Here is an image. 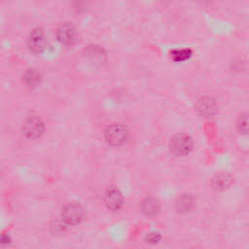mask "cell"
I'll return each mask as SVG.
<instances>
[{"label": "cell", "mask_w": 249, "mask_h": 249, "mask_svg": "<svg viewBox=\"0 0 249 249\" xmlns=\"http://www.w3.org/2000/svg\"><path fill=\"white\" fill-rule=\"evenodd\" d=\"M160 239V235L159 232H149L146 235V241L149 243H157Z\"/></svg>", "instance_id": "obj_16"}, {"label": "cell", "mask_w": 249, "mask_h": 249, "mask_svg": "<svg viewBox=\"0 0 249 249\" xmlns=\"http://www.w3.org/2000/svg\"><path fill=\"white\" fill-rule=\"evenodd\" d=\"M22 131L26 137L31 139L39 138L45 131V124L38 117H29L25 120L22 125Z\"/></svg>", "instance_id": "obj_4"}, {"label": "cell", "mask_w": 249, "mask_h": 249, "mask_svg": "<svg viewBox=\"0 0 249 249\" xmlns=\"http://www.w3.org/2000/svg\"><path fill=\"white\" fill-rule=\"evenodd\" d=\"M106 207L111 211L119 210L124 202L122 193L116 187H110L107 189L104 196Z\"/></svg>", "instance_id": "obj_7"}, {"label": "cell", "mask_w": 249, "mask_h": 249, "mask_svg": "<svg viewBox=\"0 0 249 249\" xmlns=\"http://www.w3.org/2000/svg\"><path fill=\"white\" fill-rule=\"evenodd\" d=\"M196 110L199 113V115L209 118L213 116L217 111V103L214 98L211 96H203L200 97L196 102Z\"/></svg>", "instance_id": "obj_8"}, {"label": "cell", "mask_w": 249, "mask_h": 249, "mask_svg": "<svg viewBox=\"0 0 249 249\" xmlns=\"http://www.w3.org/2000/svg\"><path fill=\"white\" fill-rule=\"evenodd\" d=\"M232 182V177L228 173L217 174L212 180V186L215 190L222 191L231 186Z\"/></svg>", "instance_id": "obj_11"}, {"label": "cell", "mask_w": 249, "mask_h": 249, "mask_svg": "<svg viewBox=\"0 0 249 249\" xmlns=\"http://www.w3.org/2000/svg\"><path fill=\"white\" fill-rule=\"evenodd\" d=\"M196 200L194 196L190 194H183L178 196L175 202V208L179 213H187L193 210L195 207Z\"/></svg>", "instance_id": "obj_9"}, {"label": "cell", "mask_w": 249, "mask_h": 249, "mask_svg": "<svg viewBox=\"0 0 249 249\" xmlns=\"http://www.w3.org/2000/svg\"><path fill=\"white\" fill-rule=\"evenodd\" d=\"M170 151L178 157H184L190 154L193 149V139L185 133L174 135L170 140Z\"/></svg>", "instance_id": "obj_2"}, {"label": "cell", "mask_w": 249, "mask_h": 249, "mask_svg": "<svg viewBox=\"0 0 249 249\" xmlns=\"http://www.w3.org/2000/svg\"><path fill=\"white\" fill-rule=\"evenodd\" d=\"M161 3H163V4H165V3H169L170 1H172V0H160Z\"/></svg>", "instance_id": "obj_18"}, {"label": "cell", "mask_w": 249, "mask_h": 249, "mask_svg": "<svg viewBox=\"0 0 249 249\" xmlns=\"http://www.w3.org/2000/svg\"><path fill=\"white\" fill-rule=\"evenodd\" d=\"M201 6H204V7H207V8H210V7H213L216 5L217 3V0H196Z\"/></svg>", "instance_id": "obj_17"}, {"label": "cell", "mask_w": 249, "mask_h": 249, "mask_svg": "<svg viewBox=\"0 0 249 249\" xmlns=\"http://www.w3.org/2000/svg\"><path fill=\"white\" fill-rule=\"evenodd\" d=\"M23 81L29 88L37 87L41 82V74L37 69H27L23 74Z\"/></svg>", "instance_id": "obj_12"}, {"label": "cell", "mask_w": 249, "mask_h": 249, "mask_svg": "<svg viewBox=\"0 0 249 249\" xmlns=\"http://www.w3.org/2000/svg\"><path fill=\"white\" fill-rule=\"evenodd\" d=\"M70 2L72 9H74L76 12H80L88 8L89 0H71Z\"/></svg>", "instance_id": "obj_15"}, {"label": "cell", "mask_w": 249, "mask_h": 249, "mask_svg": "<svg viewBox=\"0 0 249 249\" xmlns=\"http://www.w3.org/2000/svg\"><path fill=\"white\" fill-rule=\"evenodd\" d=\"M237 129L245 134H249V113H243L236 120Z\"/></svg>", "instance_id": "obj_13"}, {"label": "cell", "mask_w": 249, "mask_h": 249, "mask_svg": "<svg viewBox=\"0 0 249 249\" xmlns=\"http://www.w3.org/2000/svg\"><path fill=\"white\" fill-rule=\"evenodd\" d=\"M46 46V38L41 28L33 29L27 38V47L33 53H41Z\"/></svg>", "instance_id": "obj_6"}, {"label": "cell", "mask_w": 249, "mask_h": 249, "mask_svg": "<svg viewBox=\"0 0 249 249\" xmlns=\"http://www.w3.org/2000/svg\"><path fill=\"white\" fill-rule=\"evenodd\" d=\"M191 55L189 50H176L172 53V57L175 61H183Z\"/></svg>", "instance_id": "obj_14"}, {"label": "cell", "mask_w": 249, "mask_h": 249, "mask_svg": "<svg viewBox=\"0 0 249 249\" xmlns=\"http://www.w3.org/2000/svg\"><path fill=\"white\" fill-rule=\"evenodd\" d=\"M84 208L76 202L67 203L61 211V217L68 225H77L84 218Z\"/></svg>", "instance_id": "obj_3"}, {"label": "cell", "mask_w": 249, "mask_h": 249, "mask_svg": "<svg viewBox=\"0 0 249 249\" xmlns=\"http://www.w3.org/2000/svg\"><path fill=\"white\" fill-rule=\"evenodd\" d=\"M128 137V130L122 124H113L105 130V139L111 146H121L125 143Z\"/></svg>", "instance_id": "obj_1"}, {"label": "cell", "mask_w": 249, "mask_h": 249, "mask_svg": "<svg viewBox=\"0 0 249 249\" xmlns=\"http://www.w3.org/2000/svg\"><path fill=\"white\" fill-rule=\"evenodd\" d=\"M56 38L60 44L64 46H72L78 38L77 29L70 22L62 23L56 29Z\"/></svg>", "instance_id": "obj_5"}, {"label": "cell", "mask_w": 249, "mask_h": 249, "mask_svg": "<svg viewBox=\"0 0 249 249\" xmlns=\"http://www.w3.org/2000/svg\"><path fill=\"white\" fill-rule=\"evenodd\" d=\"M142 212L149 217L156 216L160 209V204L158 199L155 197H147L141 203Z\"/></svg>", "instance_id": "obj_10"}]
</instances>
